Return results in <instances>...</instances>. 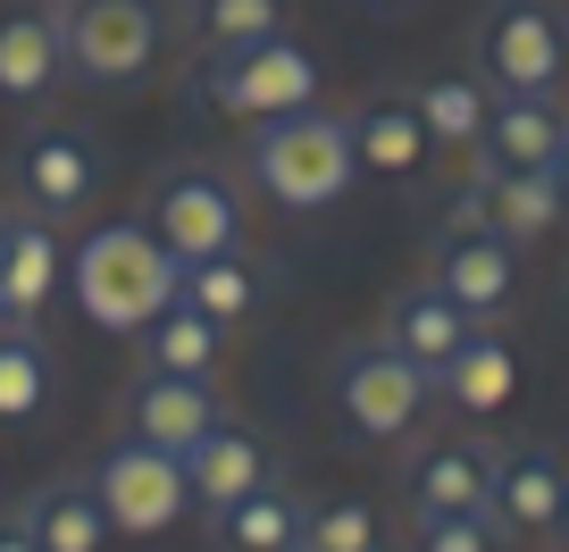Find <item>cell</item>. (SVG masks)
I'll use <instances>...</instances> for the list:
<instances>
[{
  "label": "cell",
  "instance_id": "3",
  "mask_svg": "<svg viewBox=\"0 0 569 552\" xmlns=\"http://www.w3.org/2000/svg\"><path fill=\"white\" fill-rule=\"evenodd\" d=\"M168 9L177 0H51L59 51H68V84L84 92H126L151 76L168 51Z\"/></svg>",
  "mask_w": 569,
  "mask_h": 552
},
{
  "label": "cell",
  "instance_id": "9",
  "mask_svg": "<svg viewBox=\"0 0 569 552\" xmlns=\"http://www.w3.org/2000/svg\"><path fill=\"white\" fill-rule=\"evenodd\" d=\"M427 277H436V285H445L478 327H495L502 310L519 302V243H511V234H495L486 218L461 210V218H445V227H436Z\"/></svg>",
  "mask_w": 569,
  "mask_h": 552
},
{
  "label": "cell",
  "instance_id": "12",
  "mask_svg": "<svg viewBox=\"0 0 569 552\" xmlns=\"http://www.w3.org/2000/svg\"><path fill=\"white\" fill-rule=\"evenodd\" d=\"M59 84H68V51H59L51 0H9L0 9V101L42 109Z\"/></svg>",
  "mask_w": 569,
  "mask_h": 552
},
{
  "label": "cell",
  "instance_id": "30",
  "mask_svg": "<svg viewBox=\"0 0 569 552\" xmlns=\"http://www.w3.org/2000/svg\"><path fill=\"white\" fill-rule=\"evenodd\" d=\"M410 544H419V552H495V519L436 511V519H410Z\"/></svg>",
  "mask_w": 569,
  "mask_h": 552
},
{
  "label": "cell",
  "instance_id": "34",
  "mask_svg": "<svg viewBox=\"0 0 569 552\" xmlns=\"http://www.w3.org/2000/svg\"><path fill=\"white\" fill-rule=\"evenodd\" d=\"M360 9H377V18H393V9H402V0H360Z\"/></svg>",
  "mask_w": 569,
  "mask_h": 552
},
{
  "label": "cell",
  "instance_id": "6",
  "mask_svg": "<svg viewBox=\"0 0 569 552\" xmlns=\"http://www.w3.org/2000/svg\"><path fill=\"white\" fill-rule=\"evenodd\" d=\"M427 402H436V377L419 369V360H402L393 343H352V352L336 360V419L352 444H393V435H410L427 419Z\"/></svg>",
  "mask_w": 569,
  "mask_h": 552
},
{
  "label": "cell",
  "instance_id": "22",
  "mask_svg": "<svg viewBox=\"0 0 569 552\" xmlns=\"http://www.w3.org/2000/svg\"><path fill=\"white\" fill-rule=\"evenodd\" d=\"M436 393H445L452 410H469V419H486V410H511V393H519V352L495 335V327H478V335H469L461 352L436 369Z\"/></svg>",
  "mask_w": 569,
  "mask_h": 552
},
{
  "label": "cell",
  "instance_id": "4",
  "mask_svg": "<svg viewBox=\"0 0 569 552\" xmlns=\"http://www.w3.org/2000/svg\"><path fill=\"white\" fill-rule=\"evenodd\" d=\"M142 210H151L142 227L160 234L184 268L243 251V227H251L243 177H234V168H218V160H168L160 177H151V201H142Z\"/></svg>",
  "mask_w": 569,
  "mask_h": 552
},
{
  "label": "cell",
  "instance_id": "11",
  "mask_svg": "<svg viewBox=\"0 0 569 552\" xmlns=\"http://www.w3.org/2000/svg\"><path fill=\"white\" fill-rule=\"evenodd\" d=\"M495 478H502V444H486V435H436L410 461V519H436V511H478L486 519Z\"/></svg>",
  "mask_w": 569,
  "mask_h": 552
},
{
  "label": "cell",
  "instance_id": "35",
  "mask_svg": "<svg viewBox=\"0 0 569 552\" xmlns=\"http://www.w3.org/2000/svg\"><path fill=\"white\" fill-rule=\"evenodd\" d=\"M0 243H9V210H0Z\"/></svg>",
  "mask_w": 569,
  "mask_h": 552
},
{
  "label": "cell",
  "instance_id": "14",
  "mask_svg": "<svg viewBox=\"0 0 569 552\" xmlns=\"http://www.w3.org/2000/svg\"><path fill=\"white\" fill-rule=\"evenodd\" d=\"M561 184H552V168H495L469 151V218H486L495 234H511V243H536V234H552V218H561Z\"/></svg>",
  "mask_w": 569,
  "mask_h": 552
},
{
  "label": "cell",
  "instance_id": "25",
  "mask_svg": "<svg viewBox=\"0 0 569 552\" xmlns=\"http://www.w3.org/2000/svg\"><path fill=\"white\" fill-rule=\"evenodd\" d=\"M227 552H302V528H310V494L293 485H260L251 502H234L227 519H210Z\"/></svg>",
  "mask_w": 569,
  "mask_h": 552
},
{
  "label": "cell",
  "instance_id": "17",
  "mask_svg": "<svg viewBox=\"0 0 569 552\" xmlns=\"http://www.w3.org/2000/svg\"><path fill=\"white\" fill-rule=\"evenodd\" d=\"M469 335H478V319H469V310L452 302L436 277H419V285H402V293L386 302V335H377V343H393L402 360H419V369L436 377Z\"/></svg>",
  "mask_w": 569,
  "mask_h": 552
},
{
  "label": "cell",
  "instance_id": "21",
  "mask_svg": "<svg viewBox=\"0 0 569 552\" xmlns=\"http://www.w3.org/2000/svg\"><path fill=\"white\" fill-rule=\"evenodd\" d=\"M18 519L34 528V544L42 552H109V511H101V494H92V478H51V485H34V494L18 502Z\"/></svg>",
  "mask_w": 569,
  "mask_h": 552
},
{
  "label": "cell",
  "instance_id": "7",
  "mask_svg": "<svg viewBox=\"0 0 569 552\" xmlns=\"http://www.w3.org/2000/svg\"><path fill=\"white\" fill-rule=\"evenodd\" d=\"M92 494H101L109 528L118 535H160L184 519V502H193V478H184L177 452L142 444V435H118V444L92 461Z\"/></svg>",
  "mask_w": 569,
  "mask_h": 552
},
{
  "label": "cell",
  "instance_id": "32",
  "mask_svg": "<svg viewBox=\"0 0 569 552\" xmlns=\"http://www.w3.org/2000/svg\"><path fill=\"white\" fill-rule=\"evenodd\" d=\"M552 184H561V201H569V143H561V160H552Z\"/></svg>",
  "mask_w": 569,
  "mask_h": 552
},
{
  "label": "cell",
  "instance_id": "10",
  "mask_svg": "<svg viewBox=\"0 0 569 552\" xmlns=\"http://www.w3.org/2000/svg\"><path fill=\"white\" fill-rule=\"evenodd\" d=\"M59 293H68L59 218H42V210L9 218V243H0V335H42V310Z\"/></svg>",
  "mask_w": 569,
  "mask_h": 552
},
{
  "label": "cell",
  "instance_id": "28",
  "mask_svg": "<svg viewBox=\"0 0 569 552\" xmlns=\"http://www.w3.org/2000/svg\"><path fill=\"white\" fill-rule=\"evenodd\" d=\"M177 302H193L201 319H218V327L234 335V327L260 310V277H251L243 251H227V260H193V268H184V293H177Z\"/></svg>",
  "mask_w": 569,
  "mask_h": 552
},
{
  "label": "cell",
  "instance_id": "1",
  "mask_svg": "<svg viewBox=\"0 0 569 552\" xmlns=\"http://www.w3.org/2000/svg\"><path fill=\"white\" fill-rule=\"evenodd\" d=\"M177 293H184V260L142 218H109L68 251V302L101 335H142L160 310H177Z\"/></svg>",
  "mask_w": 569,
  "mask_h": 552
},
{
  "label": "cell",
  "instance_id": "23",
  "mask_svg": "<svg viewBox=\"0 0 569 552\" xmlns=\"http://www.w3.org/2000/svg\"><path fill=\"white\" fill-rule=\"evenodd\" d=\"M184 34L201 59H234L293 34V0H184Z\"/></svg>",
  "mask_w": 569,
  "mask_h": 552
},
{
  "label": "cell",
  "instance_id": "15",
  "mask_svg": "<svg viewBox=\"0 0 569 552\" xmlns=\"http://www.w3.org/2000/svg\"><path fill=\"white\" fill-rule=\"evenodd\" d=\"M184 478H193V502H201V511L227 519L234 502H251L260 485H277V461H268V444L243 428V419H218V428L193 444Z\"/></svg>",
  "mask_w": 569,
  "mask_h": 552
},
{
  "label": "cell",
  "instance_id": "31",
  "mask_svg": "<svg viewBox=\"0 0 569 552\" xmlns=\"http://www.w3.org/2000/svg\"><path fill=\"white\" fill-rule=\"evenodd\" d=\"M0 552H42V544H34V528H26V519H18V511L0 519Z\"/></svg>",
  "mask_w": 569,
  "mask_h": 552
},
{
  "label": "cell",
  "instance_id": "13",
  "mask_svg": "<svg viewBox=\"0 0 569 552\" xmlns=\"http://www.w3.org/2000/svg\"><path fill=\"white\" fill-rule=\"evenodd\" d=\"M218 419H227V410H218V393L193 385V377H151V369H142L134 385H126V435L177 452V461H193V444L218 428Z\"/></svg>",
  "mask_w": 569,
  "mask_h": 552
},
{
  "label": "cell",
  "instance_id": "8",
  "mask_svg": "<svg viewBox=\"0 0 569 552\" xmlns=\"http://www.w3.org/2000/svg\"><path fill=\"white\" fill-rule=\"evenodd\" d=\"M478 76L486 92H552L569 76V26L545 0H495L478 18Z\"/></svg>",
  "mask_w": 569,
  "mask_h": 552
},
{
  "label": "cell",
  "instance_id": "19",
  "mask_svg": "<svg viewBox=\"0 0 569 552\" xmlns=\"http://www.w3.org/2000/svg\"><path fill=\"white\" fill-rule=\"evenodd\" d=\"M561 143H569V109L552 101V92H495L478 160H495V168H552Z\"/></svg>",
  "mask_w": 569,
  "mask_h": 552
},
{
  "label": "cell",
  "instance_id": "33",
  "mask_svg": "<svg viewBox=\"0 0 569 552\" xmlns=\"http://www.w3.org/2000/svg\"><path fill=\"white\" fill-rule=\"evenodd\" d=\"M552 535H561V552H569V494H561V519H552Z\"/></svg>",
  "mask_w": 569,
  "mask_h": 552
},
{
  "label": "cell",
  "instance_id": "36",
  "mask_svg": "<svg viewBox=\"0 0 569 552\" xmlns=\"http://www.w3.org/2000/svg\"><path fill=\"white\" fill-rule=\"evenodd\" d=\"M369 552H393V544H369Z\"/></svg>",
  "mask_w": 569,
  "mask_h": 552
},
{
  "label": "cell",
  "instance_id": "18",
  "mask_svg": "<svg viewBox=\"0 0 569 552\" xmlns=\"http://www.w3.org/2000/svg\"><path fill=\"white\" fill-rule=\"evenodd\" d=\"M352 160L360 177L377 184H410L427 168V126H419V101L410 92H369L352 109Z\"/></svg>",
  "mask_w": 569,
  "mask_h": 552
},
{
  "label": "cell",
  "instance_id": "5",
  "mask_svg": "<svg viewBox=\"0 0 569 552\" xmlns=\"http://www.w3.org/2000/svg\"><path fill=\"white\" fill-rule=\"evenodd\" d=\"M319 51L293 34L260 42V51H234V59H201V84H193V109H218L234 126H268V118H293V109H319Z\"/></svg>",
  "mask_w": 569,
  "mask_h": 552
},
{
  "label": "cell",
  "instance_id": "24",
  "mask_svg": "<svg viewBox=\"0 0 569 552\" xmlns=\"http://www.w3.org/2000/svg\"><path fill=\"white\" fill-rule=\"evenodd\" d=\"M142 369H151V377H193V385H210V377L227 369V327L201 319L193 302L160 310V319L142 327Z\"/></svg>",
  "mask_w": 569,
  "mask_h": 552
},
{
  "label": "cell",
  "instance_id": "20",
  "mask_svg": "<svg viewBox=\"0 0 569 552\" xmlns=\"http://www.w3.org/2000/svg\"><path fill=\"white\" fill-rule=\"evenodd\" d=\"M561 494H569V469L552 461L545 444H511V452H502V478H495L486 519H495V535H552Z\"/></svg>",
  "mask_w": 569,
  "mask_h": 552
},
{
  "label": "cell",
  "instance_id": "26",
  "mask_svg": "<svg viewBox=\"0 0 569 552\" xmlns=\"http://www.w3.org/2000/svg\"><path fill=\"white\" fill-rule=\"evenodd\" d=\"M410 101H419L427 151H478V143H486V109H495L486 76H427Z\"/></svg>",
  "mask_w": 569,
  "mask_h": 552
},
{
  "label": "cell",
  "instance_id": "16",
  "mask_svg": "<svg viewBox=\"0 0 569 552\" xmlns=\"http://www.w3.org/2000/svg\"><path fill=\"white\" fill-rule=\"evenodd\" d=\"M18 193H26V210H42V218L84 210V201L101 193V151H92V134H68V126L34 134V143L18 151Z\"/></svg>",
  "mask_w": 569,
  "mask_h": 552
},
{
  "label": "cell",
  "instance_id": "29",
  "mask_svg": "<svg viewBox=\"0 0 569 552\" xmlns=\"http://www.w3.org/2000/svg\"><path fill=\"white\" fill-rule=\"evenodd\" d=\"M377 544V519L369 502L336 494V502H310V528H302V552H369Z\"/></svg>",
  "mask_w": 569,
  "mask_h": 552
},
{
  "label": "cell",
  "instance_id": "2",
  "mask_svg": "<svg viewBox=\"0 0 569 552\" xmlns=\"http://www.w3.org/2000/svg\"><path fill=\"white\" fill-rule=\"evenodd\" d=\"M234 177H243L251 193H268L277 210H293V218L336 210V201L352 193V177H360L352 118H336V109H293V118L251 126L243 168H234Z\"/></svg>",
  "mask_w": 569,
  "mask_h": 552
},
{
  "label": "cell",
  "instance_id": "27",
  "mask_svg": "<svg viewBox=\"0 0 569 552\" xmlns=\"http://www.w3.org/2000/svg\"><path fill=\"white\" fill-rule=\"evenodd\" d=\"M59 393V369L42 335H0V428H34Z\"/></svg>",
  "mask_w": 569,
  "mask_h": 552
}]
</instances>
